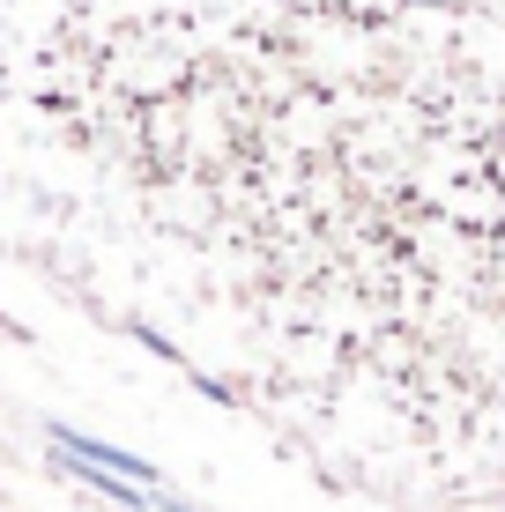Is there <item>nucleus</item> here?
Returning <instances> with one entry per match:
<instances>
[{
    "label": "nucleus",
    "instance_id": "f257e3e1",
    "mask_svg": "<svg viewBox=\"0 0 505 512\" xmlns=\"http://www.w3.org/2000/svg\"><path fill=\"white\" fill-rule=\"evenodd\" d=\"M67 97L127 238L275 401L505 453V30L431 0H127Z\"/></svg>",
    "mask_w": 505,
    "mask_h": 512
}]
</instances>
